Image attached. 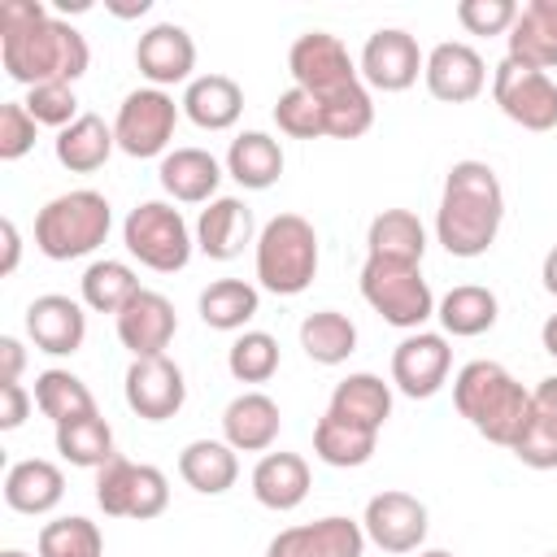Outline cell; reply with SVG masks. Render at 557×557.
<instances>
[{"mask_svg":"<svg viewBox=\"0 0 557 557\" xmlns=\"http://www.w3.org/2000/svg\"><path fill=\"white\" fill-rule=\"evenodd\" d=\"M448 366H453V348L444 335L435 331H409L396 352H392V383L413 396V400H426L444 387L448 379Z\"/></svg>","mask_w":557,"mask_h":557,"instance_id":"5bb4252c","label":"cell"},{"mask_svg":"<svg viewBox=\"0 0 557 557\" xmlns=\"http://www.w3.org/2000/svg\"><path fill=\"white\" fill-rule=\"evenodd\" d=\"M226 174H231L239 187H248V191L274 187L278 174H283V148H278V139L265 135V131H244V135H235L231 148H226Z\"/></svg>","mask_w":557,"mask_h":557,"instance_id":"f546056e","label":"cell"},{"mask_svg":"<svg viewBox=\"0 0 557 557\" xmlns=\"http://www.w3.org/2000/svg\"><path fill=\"white\" fill-rule=\"evenodd\" d=\"M174 331H178V313H174V305H170L161 292H152V287H139V292L126 300V309L117 313V339H122V348H131L135 357H161V352L170 348Z\"/></svg>","mask_w":557,"mask_h":557,"instance_id":"d6986e66","label":"cell"},{"mask_svg":"<svg viewBox=\"0 0 557 557\" xmlns=\"http://www.w3.org/2000/svg\"><path fill=\"white\" fill-rule=\"evenodd\" d=\"M540 278H544V292H548V296H557V244L548 248V257H544V270H540Z\"/></svg>","mask_w":557,"mask_h":557,"instance_id":"f907efd6","label":"cell"},{"mask_svg":"<svg viewBox=\"0 0 557 557\" xmlns=\"http://www.w3.org/2000/svg\"><path fill=\"white\" fill-rule=\"evenodd\" d=\"M57 453L70 461V466H83V470H100L113 453V426L91 413V418H74L65 426H57Z\"/></svg>","mask_w":557,"mask_h":557,"instance_id":"ab89813d","label":"cell"},{"mask_svg":"<svg viewBox=\"0 0 557 557\" xmlns=\"http://www.w3.org/2000/svg\"><path fill=\"white\" fill-rule=\"evenodd\" d=\"M96 505L109 518H157L170 505V483L157 466L131 461V457H109L96 470Z\"/></svg>","mask_w":557,"mask_h":557,"instance_id":"9c48e42d","label":"cell"},{"mask_svg":"<svg viewBox=\"0 0 557 557\" xmlns=\"http://www.w3.org/2000/svg\"><path fill=\"white\" fill-rule=\"evenodd\" d=\"M135 65L152 87H174V83H191L196 70V44L178 22H157L139 35L135 44Z\"/></svg>","mask_w":557,"mask_h":557,"instance_id":"e0dca14e","label":"cell"},{"mask_svg":"<svg viewBox=\"0 0 557 557\" xmlns=\"http://www.w3.org/2000/svg\"><path fill=\"white\" fill-rule=\"evenodd\" d=\"M274 122L283 135L292 139H322L326 135V113H322V100H313L309 91L300 87H287L274 104Z\"/></svg>","mask_w":557,"mask_h":557,"instance_id":"7bdbcfd3","label":"cell"},{"mask_svg":"<svg viewBox=\"0 0 557 557\" xmlns=\"http://www.w3.org/2000/svg\"><path fill=\"white\" fill-rule=\"evenodd\" d=\"M505 39H509V61L548 74L557 65V0L522 4Z\"/></svg>","mask_w":557,"mask_h":557,"instance_id":"603a6c76","label":"cell"},{"mask_svg":"<svg viewBox=\"0 0 557 557\" xmlns=\"http://www.w3.org/2000/svg\"><path fill=\"white\" fill-rule=\"evenodd\" d=\"M361 531L383 553H418L426 540V505L409 492H379L361 513Z\"/></svg>","mask_w":557,"mask_h":557,"instance_id":"4fadbf2b","label":"cell"},{"mask_svg":"<svg viewBox=\"0 0 557 557\" xmlns=\"http://www.w3.org/2000/svg\"><path fill=\"white\" fill-rule=\"evenodd\" d=\"M39 557H104L100 527L91 518H57L39 531Z\"/></svg>","mask_w":557,"mask_h":557,"instance_id":"60d3db41","label":"cell"},{"mask_svg":"<svg viewBox=\"0 0 557 557\" xmlns=\"http://www.w3.org/2000/svg\"><path fill=\"white\" fill-rule=\"evenodd\" d=\"M357 70H361V83H370V87H379V91H405V87H413L418 74L426 70V57L418 52V39H413L409 30L383 26V30H374V35L366 39Z\"/></svg>","mask_w":557,"mask_h":557,"instance_id":"7c38bea8","label":"cell"},{"mask_svg":"<svg viewBox=\"0 0 557 557\" xmlns=\"http://www.w3.org/2000/svg\"><path fill=\"white\" fill-rule=\"evenodd\" d=\"M492 100L522 131H553L557 126V83L544 70H531V65H518L505 57L492 74Z\"/></svg>","mask_w":557,"mask_h":557,"instance_id":"8fae6325","label":"cell"},{"mask_svg":"<svg viewBox=\"0 0 557 557\" xmlns=\"http://www.w3.org/2000/svg\"><path fill=\"white\" fill-rule=\"evenodd\" d=\"M300 348L318 366H339L357 352V326L339 309H318L300 322Z\"/></svg>","mask_w":557,"mask_h":557,"instance_id":"d590c367","label":"cell"},{"mask_svg":"<svg viewBox=\"0 0 557 557\" xmlns=\"http://www.w3.org/2000/svg\"><path fill=\"white\" fill-rule=\"evenodd\" d=\"M361 296L387 326H400V331H422V322L435 318V296H431V283L422 278L418 265L366 257Z\"/></svg>","mask_w":557,"mask_h":557,"instance_id":"8992f818","label":"cell"},{"mask_svg":"<svg viewBox=\"0 0 557 557\" xmlns=\"http://www.w3.org/2000/svg\"><path fill=\"white\" fill-rule=\"evenodd\" d=\"M318 274V231L300 213H278L257 235V283L274 296H300Z\"/></svg>","mask_w":557,"mask_h":557,"instance_id":"5b68a950","label":"cell"},{"mask_svg":"<svg viewBox=\"0 0 557 557\" xmlns=\"http://www.w3.org/2000/svg\"><path fill=\"white\" fill-rule=\"evenodd\" d=\"M422 252H426V231L409 209H383L366 231V257L422 265Z\"/></svg>","mask_w":557,"mask_h":557,"instance_id":"4dcf8cb0","label":"cell"},{"mask_svg":"<svg viewBox=\"0 0 557 557\" xmlns=\"http://www.w3.org/2000/svg\"><path fill=\"white\" fill-rule=\"evenodd\" d=\"M113 148H117L113 126H109L104 117H96V113H83L78 122H70L65 131H57V144H52L57 161H61L70 174H91V170H100Z\"/></svg>","mask_w":557,"mask_h":557,"instance_id":"d6a6232c","label":"cell"},{"mask_svg":"<svg viewBox=\"0 0 557 557\" xmlns=\"http://www.w3.org/2000/svg\"><path fill=\"white\" fill-rule=\"evenodd\" d=\"M261 309V296L244 278H218L200 292V318L213 331H244Z\"/></svg>","mask_w":557,"mask_h":557,"instance_id":"8d00e7d4","label":"cell"},{"mask_svg":"<svg viewBox=\"0 0 557 557\" xmlns=\"http://www.w3.org/2000/svg\"><path fill=\"white\" fill-rule=\"evenodd\" d=\"M226 370L239 383H265L278 370V339L270 331H244L231 348H226Z\"/></svg>","mask_w":557,"mask_h":557,"instance_id":"b9f144b4","label":"cell"},{"mask_svg":"<svg viewBox=\"0 0 557 557\" xmlns=\"http://www.w3.org/2000/svg\"><path fill=\"white\" fill-rule=\"evenodd\" d=\"M178 474L191 492L200 496H222L235 487L239 479V457L226 440H191L183 453H178Z\"/></svg>","mask_w":557,"mask_h":557,"instance_id":"f1b7e54d","label":"cell"},{"mask_svg":"<svg viewBox=\"0 0 557 557\" xmlns=\"http://www.w3.org/2000/svg\"><path fill=\"white\" fill-rule=\"evenodd\" d=\"M453 405L487 444L513 448L531 413V392L500 361H466L453 379Z\"/></svg>","mask_w":557,"mask_h":557,"instance_id":"3957f363","label":"cell"},{"mask_svg":"<svg viewBox=\"0 0 557 557\" xmlns=\"http://www.w3.org/2000/svg\"><path fill=\"white\" fill-rule=\"evenodd\" d=\"M61 496H65V474L44 457L13 461L4 474V505L13 513H52Z\"/></svg>","mask_w":557,"mask_h":557,"instance_id":"d4e9b609","label":"cell"},{"mask_svg":"<svg viewBox=\"0 0 557 557\" xmlns=\"http://www.w3.org/2000/svg\"><path fill=\"white\" fill-rule=\"evenodd\" d=\"M0 361H4L0 383H17V379H22V366H26V348H22L13 335H0Z\"/></svg>","mask_w":557,"mask_h":557,"instance_id":"c3c4849f","label":"cell"},{"mask_svg":"<svg viewBox=\"0 0 557 557\" xmlns=\"http://www.w3.org/2000/svg\"><path fill=\"white\" fill-rule=\"evenodd\" d=\"M0 557H26V553H22V548H4Z\"/></svg>","mask_w":557,"mask_h":557,"instance_id":"11a10c76","label":"cell"},{"mask_svg":"<svg viewBox=\"0 0 557 557\" xmlns=\"http://www.w3.org/2000/svg\"><path fill=\"white\" fill-rule=\"evenodd\" d=\"M374 444H379V431H366L348 418H335L331 409L318 418L313 426V453L326 461V466H339V470H352V466H366L374 457Z\"/></svg>","mask_w":557,"mask_h":557,"instance_id":"e575fe53","label":"cell"},{"mask_svg":"<svg viewBox=\"0 0 557 557\" xmlns=\"http://www.w3.org/2000/svg\"><path fill=\"white\" fill-rule=\"evenodd\" d=\"M126 405L144 418V422H165L183 409L187 400V383L183 370L161 352V357H135L126 370Z\"/></svg>","mask_w":557,"mask_h":557,"instance_id":"9a60e30c","label":"cell"},{"mask_svg":"<svg viewBox=\"0 0 557 557\" xmlns=\"http://www.w3.org/2000/svg\"><path fill=\"white\" fill-rule=\"evenodd\" d=\"M361 553H366V531L344 513L287 527L265 548V557H361Z\"/></svg>","mask_w":557,"mask_h":557,"instance_id":"2e32d148","label":"cell"},{"mask_svg":"<svg viewBox=\"0 0 557 557\" xmlns=\"http://www.w3.org/2000/svg\"><path fill=\"white\" fill-rule=\"evenodd\" d=\"M135 292H139V278H135V270L126 261L104 257V261H91L83 270V305L96 309V313H113L117 318Z\"/></svg>","mask_w":557,"mask_h":557,"instance_id":"f35d334b","label":"cell"},{"mask_svg":"<svg viewBox=\"0 0 557 557\" xmlns=\"http://www.w3.org/2000/svg\"><path fill=\"white\" fill-rule=\"evenodd\" d=\"M165 196H174L178 205H209L218 200V183H222V165L213 152L205 148H174L161 157V170H157Z\"/></svg>","mask_w":557,"mask_h":557,"instance_id":"cb8c5ba5","label":"cell"},{"mask_svg":"<svg viewBox=\"0 0 557 557\" xmlns=\"http://www.w3.org/2000/svg\"><path fill=\"white\" fill-rule=\"evenodd\" d=\"M505 222V191L487 161H457L435 209V239L448 257H483Z\"/></svg>","mask_w":557,"mask_h":557,"instance_id":"7a4b0ae2","label":"cell"},{"mask_svg":"<svg viewBox=\"0 0 557 557\" xmlns=\"http://www.w3.org/2000/svg\"><path fill=\"white\" fill-rule=\"evenodd\" d=\"M335 418H348L366 431H383V422L392 418V387L379 379V374H348L335 383L331 392V405H326Z\"/></svg>","mask_w":557,"mask_h":557,"instance_id":"1f68e13d","label":"cell"},{"mask_svg":"<svg viewBox=\"0 0 557 557\" xmlns=\"http://www.w3.org/2000/svg\"><path fill=\"white\" fill-rule=\"evenodd\" d=\"M418 557H453L448 548H426V553H418Z\"/></svg>","mask_w":557,"mask_h":557,"instance_id":"db71d44e","label":"cell"},{"mask_svg":"<svg viewBox=\"0 0 557 557\" xmlns=\"http://www.w3.org/2000/svg\"><path fill=\"white\" fill-rule=\"evenodd\" d=\"M122 244H126V252H131L139 265H148V270H157V274L183 270V265L191 261V248H196V239H191L183 213H178L174 205H165V200H144V205H135V209L126 213V222H122Z\"/></svg>","mask_w":557,"mask_h":557,"instance_id":"52a82bcc","label":"cell"},{"mask_svg":"<svg viewBox=\"0 0 557 557\" xmlns=\"http://www.w3.org/2000/svg\"><path fill=\"white\" fill-rule=\"evenodd\" d=\"M26 113L39 122V126H57L65 131L70 122H78V96H74V83H39L26 91Z\"/></svg>","mask_w":557,"mask_h":557,"instance_id":"ee69618b","label":"cell"},{"mask_svg":"<svg viewBox=\"0 0 557 557\" xmlns=\"http://www.w3.org/2000/svg\"><path fill=\"white\" fill-rule=\"evenodd\" d=\"M496 313H500L496 296H492L487 287H479V283H461V287L444 292L440 305H435L440 326H444L448 335H457V339H474V335L492 331V326H496Z\"/></svg>","mask_w":557,"mask_h":557,"instance_id":"836d02e7","label":"cell"},{"mask_svg":"<svg viewBox=\"0 0 557 557\" xmlns=\"http://www.w3.org/2000/svg\"><path fill=\"white\" fill-rule=\"evenodd\" d=\"M252 496L274 513L296 509L309 496V461L300 453H265L252 466Z\"/></svg>","mask_w":557,"mask_h":557,"instance_id":"83f0119b","label":"cell"},{"mask_svg":"<svg viewBox=\"0 0 557 557\" xmlns=\"http://www.w3.org/2000/svg\"><path fill=\"white\" fill-rule=\"evenodd\" d=\"M509 453L531 470H553L557 466V374L540 379V387L531 392L527 426H522V435Z\"/></svg>","mask_w":557,"mask_h":557,"instance_id":"484cf974","label":"cell"},{"mask_svg":"<svg viewBox=\"0 0 557 557\" xmlns=\"http://www.w3.org/2000/svg\"><path fill=\"white\" fill-rule=\"evenodd\" d=\"M0 235H4V261H0V274H13V270H17V257H22V235H17L13 218L0 222Z\"/></svg>","mask_w":557,"mask_h":557,"instance_id":"681fc988","label":"cell"},{"mask_svg":"<svg viewBox=\"0 0 557 557\" xmlns=\"http://www.w3.org/2000/svg\"><path fill=\"white\" fill-rule=\"evenodd\" d=\"M513 17H518L513 0H461L457 4V22L470 35H509Z\"/></svg>","mask_w":557,"mask_h":557,"instance_id":"f6af8a7d","label":"cell"},{"mask_svg":"<svg viewBox=\"0 0 557 557\" xmlns=\"http://www.w3.org/2000/svg\"><path fill=\"white\" fill-rule=\"evenodd\" d=\"M178 104L200 131H231L244 113V91L231 74H200L187 83Z\"/></svg>","mask_w":557,"mask_h":557,"instance_id":"4316f807","label":"cell"},{"mask_svg":"<svg viewBox=\"0 0 557 557\" xmlns=\"http://www.w3.org/2000/svg\"><path fill=\"white\" fill-rule=\"evenodd\" d=\"M244 244H252V209L239 196L209 200V209H200L196 222V248L213 261H235Z\"/></svg>","mask_w":557,"mask_h":557,"instance_id":"44dd1931","label":"cell"},{"mask_svg":"<svg viewBox=\"0 0 557 557\" xmlns=\"http://www.w3.org/2000/svg\"><path fill=\"white\" fill-rule=\"evenodd\" d=\"M113 226V209L100 191L78 187L65 196H52L39 213H35V248L48 261H74L96 252L109 239Z\"/></svg>","mask_w":557,"mask_h":557,"instance_id":"277c9868","label":"cell"},{"mask_svg":"<svg viewBox=\"0 0 557 557\" xmlns=\"http://www.w3.org/2000/svg\"><path fill=\"white\" fill-rule=\"evenodd\" d=\"M540 344H544L548 357H557V313H548V322H544V331H540Z\"/></svg>","mask_w":557,"mask_h":557,"instance_id":"816d5d0a","label":"cell"},{"mask_svg":"<svg viewBox=\"0 0 557 557\" xmlns=\"http://www.w3.org/2000/svg\"><path fill=\"white\" fill-rule=\"evenodd\" d=\"M35 405H39L44 418H52V426H65L74 418H91L96 413V396L70 370H44L35 379Z\"/></svg>","mask_w":557,"mask_h":557,"instance_id":"74e56055","label":"cell"},{"mask_svg":"<svg viewBox=\"0 0 557 557\" xmlns=\"http://www.w3.org/2000/svg\"><path fill=\"white\" fill-rule=\"evenodd\" d=\"M87 39L52 17L44 0H0V65L26 91L39 83H74L87 74Z\"/></svg>","mask_w":557,"mask_h":557,"instance_id":"6da1fadb","label":"cell"},{"mask_svg":"<svg viewBox=\"0 0 557 557\" xmlns=\"http://www.w3.org/2000/svg\"><path fill=\"white\" fill-rule=\"evenodd\" d=\"M178 109L170 91L161 87H139L131 91L122 104H117V117H113V139L126 157H161L174 139V126H178Z\"/></svg>","mask_w":557,"mask_h":557,"instance_id":"30bf717a","label":"cell"},{"mask_svg":"<svg viewBox=\"0 0 557 557\" xmlns=\"http://www.w3.org/2000/svg\"><path fill=\"white\" fill-rule=\"evenodd\" d=\"M422 78H426V91H431L435 100H444V104H466V100H474V96L487 87V65H483V57H479L470 44L448 39V44H435V48H431Z\"/></svg>","mask_w":557,"mask_h":557,"instance_id":"ffe728a7","label":"cell"},{"mask_svg":"<svg viewBox=\"0 0 557 557\" xmlns=\"http://www.w3.org/2000/svg\"><path fill=\"white\" fill-rule=\"evenodd\" d=\"M148 4H152V0H131V4H117V0H109V9H113L117 17H139V13H148Z\"/></svg>","mask_w":557,"mask_h":557,"instance_id":"f5cc1de1","label":"cell"},{"mask_svg":"<svg viewBox=\"0 0 557 557\" xmlns=\"http://www.w3.org/2000/svg\"><path fill=\"white\" fill-rule=\"evenodd\" d=\"M26 335L39 352L48 357H70L83 348L87 339V313L78 300L61 296V292H48V296H35L26 305Z\"/></svg>","mask_w":557,"mask_h":557,"instance_id":"ac0fdd59","label":"cell"},{"mask_svg":"<svg viewBox=\"0 0 557 557\" xmlns=\"http://www.w3.org/2000/svg\"><path fill=\"white\" fill-rule=\"evenodd\" d=\"M30 413V396L22 383H0V431H17Z\"/></svg>","mask_w":557,"mask_h":557,"instance_id":"7dc6e473","label":"cell"},{"mask_svg":"<svg viewBox=\"0 0 557 557\" xmlns=\"http://www.w3.org/2000/svg\"><path fill=\"white\" fill-rule=\"evenodd\" d=\"M548 557H557V553H548Z\"/></svg>","mask_w":557,"mask_h":557,"instance_id":"9f6ffc18","label":"cell"},{"mask_svg":"<svg viewBox=\"0 0 557 557\" xmlns=\"http://www.w3.org/2000/svg\"><path fill=\"white\" fill-rule=\"evenodd\" d=\"M287 70H292L296 87L309 91L322 104L348 96L352 87H361V70L352 65L348 48L331 30H305V35H296V44L287 52Z\"/></svg>","mask_w":557,"mask_h":557,"instance_id":"ba28073f","label":"cell"},{"mask_svg":"<svg viewBox=\"0 0 557 557\" xmlns=\"http://www.w3.org/2000/svg\"><path fill=\"white\" fill-rule=\"evenodd\" d=\"M283 413L265 392H244L222 409V440L235 453H265L278 440Z\"/></svg>","mask_w":557,"mask_h":557,"instance_id":"7402d4cb","label":"cell"},{"mask_svg":"<svg viewBox=\"0 0 557 557\" xmlns=\"http://www.w3.org/2000/svg\"><path fill=\"white\" fill-rule=\"evenodd\" d=\"M35 117L26 113L22 100H9L0 104V161H17L35 148Z\"/></svg>","mask_w":557,"mask_h":557,"instance_id":"bcb514c9","label":"cell"}]
</instances>
